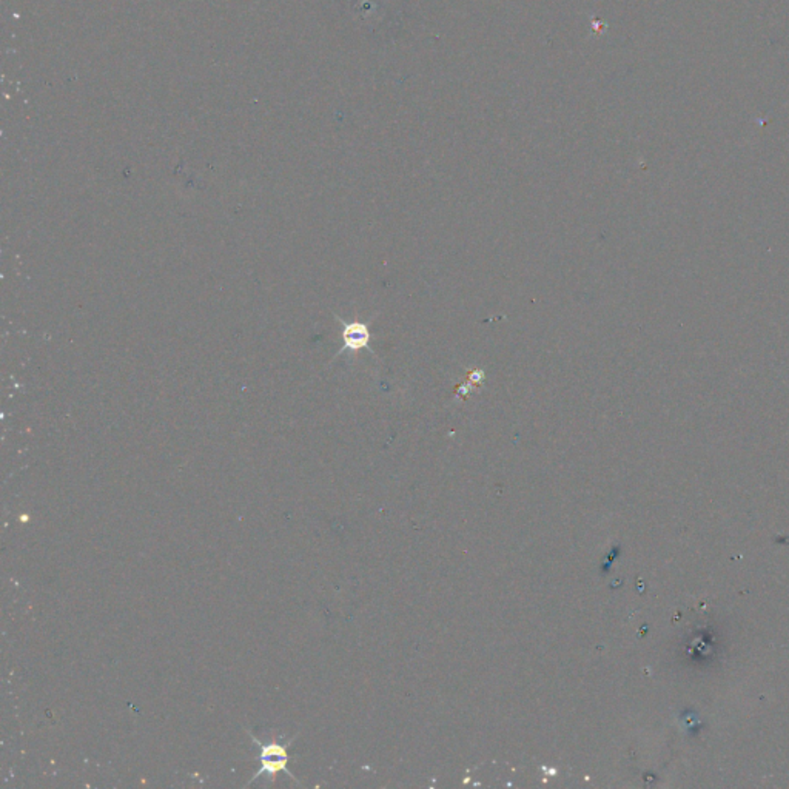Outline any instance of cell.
<instances>
[{
    "mask_svg": "<svg viewBox=\"0 0 789 789\" xmlns=\"http://www.w3.org/2000/svg\"><path fill=\"white\" fill-rule=\"evenodd\" d=\"M483 378H484V372H481V370L473 372L472 375H470V379H472V381H479V379H483Z\"/></svg>",
    "mask_w": 789,
    "mask_h": 789,
    "instance_id": "3",
    "label": "cell"
},
{
    "mask_svg": "<svg viewBox=\"0 0 789 789\" xmlns=\"http://www.w3.org/2000/svg\"><path fill=\"white\" fill-rule=\"evenodd\" d=\"M287 745H281V743H269V745H261V752H259V760H261V769L256 772V777H259L262 774H269L271 777H275L279 771H287L286 765H287ZM255 777V778H256Z\"/></svg>",
    "mask_w": 789,
    "mask_h": 789,
    "instance_id": "1",
    "label": "cell"
},
{
    "mask_svg": "<svg viewBox=\"0 0 789 789\" xmlns=\"http://www.w3.org/2000/svg\"><path fill=\"white\" fill-rule=\"evenodd\" d=\"M343 348L339 353L345 350L358 353L360 350H370V330L367 324L364 322H344L343 321Z\"/></svg>",
    "mask_w": 789,
    "mask_h": 789,
    "instance_id": "2",
    "label": "cell"
}]
</instances>
